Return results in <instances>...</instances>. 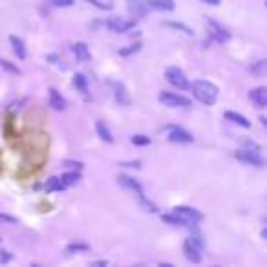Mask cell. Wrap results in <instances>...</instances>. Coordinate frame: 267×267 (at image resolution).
<instances>
[{
    "label": "cell",
    "mask_w": 267,
    "mask_h": 267,
    "mask_svg": "<svg viewBox=\"0 0 267 267\" xmlns=\"http://www.w3.org/2000/svg\"><path fill=\"white\" fill-rule=\"evenodd\" d=\"M141 46H143L141 43H134V44H130V46H127V48H121L117 53H119L121 57H128V55H132V53H137L141 49Z\"/></svg>",
    "instance_id": "cell-25"
},
{
    "label": "cell",
    "mask_w": 267,
    "mask_h": 267,
    "mask_svg": "<svg viewBox=\"0 0 267 267\" xmlns=\"http://www.w3.org/2000/svg\"><path fill=\"white\" fill-rule=\"evenodd\" d=\"M79 179H81V174H79V170H73V172H66V174H63V178H61V181L64 183V187H71V185H75Z\"/></svg>",
    "instance_id": "cell-20"
},
{
    "label": "cell",
    "mask_w": 267,
    "mask_h": 267,
    "mask_svg": "<svg viewBox=\"0 0 267 267\" xmlns=\"http://www.w3.org/2000/svg\"><path fill=\"white\" fill-rule=\"evenodd\" d=\"M163 26H167V28H174V29H179V31H183L185 35L192 37L194 35V31L189 28V26H185V24H181V22H163Z\"/></svg>",
    "instance_id": "cell-24"
},
{
    "label": "cell",
    "mask_w": 267,
    "mask_h": 267,
    "mask_svg": "<svg viewBox=\"0 0 267 267\" xmlns=\"http://www.w3.org/2000/svg\"><path fill=\"white\" fill-rule=\"evenodd\" d=\"M159 103H163L165 106H170V108H185V106H190V99L172 93V91H161Z\"/></svg>",
    "instance_id": "cell-4"
},
{
    "label": "cell",
    "mask_w": 267,
    "mask_h": 267,
    "mask_svg": "<svg viewBox=\"0 0 267 267\" xmlns=\"http://www.w3.org/2000/svg\"><path fill=\"white\" fill-rule=\"evenodd\" d=\"M234 157L240 159V161H245L249 165H254V167H264L266 165V159L260 152H254V150H247V148H242V150H236L234 152Z\"/></svg>",
    "instance_id": "cell-5"
},
{
    "label": "cell",
    "mask_w": 267,
    "mask_h": 267,
    "mask_svg": "<svg viewBox=\"0 0 267 267\" xmlns=\"http://www.w3.org/2000/svg\"><path fill=\"white\" fill-rule=\"evenodd\" d=\"M207 28H209V35H211V39H214L216 43H227V41L231 39V33H229L225 28H222L218 22L212 21V19L207 21Z\"/></svg>",
    "instance_id": "cell-7"
},
{
    "label": "cell",
    "mask_w": 267,
    "mask_h": 267,
    "mask_svg": "<svg viewBox=\"0 0 267 267\" xmlns=\"http://www.w3.org/2000/svg\"><path fill=\"white\" fill-rule=\"evenodd\" d=\"M201 2H205V4H211V6H218L220 0H201Z\"/></svg>",
    "instance_id": "cell-38"
},
{
    "label": "cell",
    "mask_w": 267,
    "mask_h": 267,
    "mask_svg": "<svg viewBox=\"0 0 267 267\" xmlns=\"http://www.w3.org/2000/svg\"><path fill=\"white\" fill-rule=\"evenodd\" d=\"M189 88L192 90L194 93V97L200 101V103H203V105L211 106L216 103V99H218V86L209 83V81H194L192 85H189Z\"/></svg>",
    "instance_id": "cell-1"
},
{
    "label": "cell",
    "mask_w": 267,
    "mask_h": 267,
    "mask_svg": "<svg viewBox=\"0 0 267 267\" xmlns=\"http://www.w3.org/2000/svg\"><path fill=\"white\" fill-rule=\"evenodd\" d=\"M169 141H172V143H192L194 135L181 127H172L169 128Z\"/></svg>",
    "instance_id": "cell-8"
},
{
    "label": "cell",
    "mask_w": 267,
    "mask_h": 267,
    "mask_svg": "<svg viewBox=\"0 0 267 267\" xmlns=\"http://www.w3.org/2000/svg\"><path fill=\"white\" fill-rule=\"evenodd\" d=\"M128 4V11L135 17V19H141V17H145L148 13V4L147 0H127Z\"/></svg>",
    "instance_id": "cell-10"
},
{
    "label": "cell",
    "mask_w": 267,
    "mask_h": 267,
    "mask_svg": "<svg viewBox=\"0 0 267 267\" xmlns=\"http://www.w3.org/2000/svg\"><path fill=\"white\" fill-rule=\"evenodd\" d=\"M44 189L48 192H55V190H64V183L61 181V178H49L48 181L44 183Z\"/></svg>",
    "instance_id": "cell-19"
},
{
    "label": "cell",
    "mask_w": 267,
    "mask_h": 267,
    "mask_svg": "<svg viewBox=\"0 0 267 267\" xmlns=\"http://www.w3.org/2000/svg\"><path fill=\"white\" fill-rule=\"evenodd\" d=\"M130 141H132L134 145H137V147H147V145L152 143L150 137H148V135H143V134H135V135H132Z\"/></svg>",
    "instance_id": "cell-26"
},
{
    "label": "cell",
    "mask_w": 267,
    "mask_h": 267,
    "mask_svg": "<svg viewBox=\"0 0 267 267\" xmlns=\"http://www.w3.org/2000/svg\"><path fill=\"white\" fill-rule=\"evenodd\" d=\"M183 253L187 256V260L194 262V264H200V262H201V253H200V249H198L190 240H185V244H183Z\"/></svg>",
    "instance_id": "cell-12"
},
{
    "label": "cell",
    "mask_w": 267,
    "mask_h": 267,
    "mask_svg": "<svg viewBox=\"0 0 267 267\" xmlns=\"http://www.w3.org/2000/svg\"><path fill=\"white\" fill-rule=\"evenodd\" d=\"M172 212L185 223V227H192V225H196L198 222L203 220V214L196 209H192V207H183L181 205V207H176Z\"/></svg>",
    "instance_id": "cell-2"
},
{
    "label": "cell",
    "mask_w": 267,
    "mask_h": 267,
    "mask_svg": "<svg viewBox=\"0 0 267 267\" xmlns=\"http://www.w3.org/2000/svg\"><path fill=\"white\" fill-rule=\"evenodd\" d=\"M51 4L55 7H70L73 6V0H51Z\"/></svg>",
    "instance_id": "cell-35"
},
{
    "label": "cell",
    "mask_w": 267,
    "mask_h": 267,
    "mask_svg": "<svg viewBox=\"0 0 267 267\" xmlns=\"http://www.w3.org/2000/svg\"><path fill=\"white\" fill-rule=\"evenodd\" d=\"M9 260H11L9 254H2V256H0V262H9Z\"/></svg>",
    "instance_id": "cell-39"
},
{
    "label": "cell",
    "mask_w": 267,
    "mask_h": 267,
    "mask_svg": "<svg viewBox=\"0 0 267 267\" xmlns=\"http://www.w3.org/2000/svg\"><path fill=\"white\" fill-rule=\"evenodd\" d=\"M165 79H167L172 86L179 88V90H187V88H189V81L185 77V73H183L179 68H176V66H170V68L165 70Z\"/></svg>",
    "instance_id": "cell-3"
},
{
    "label": "cell",
    "mask_w": 267,
    "mask_h": 267,
    "mask_svg": "<svg viewBox=\"0 0 267 267\" xmlns=\"http://www.w3.org/2000/svg\"><path fill=\"white\" fill-rule=\"evenodd\" d=\"M251 71H253V75H256V77H264L267 71V61L266 59H262V61H258L256 64H253L251 66Z\"/></svg>",
    "instance_id": "cell-23"
},
{
    "label": "cell",
    "mask_w": 267,
    "mask_h": 267,
    "mask_svg": "<svg viewBox=\"0 0 267 267\" xmlns=\"http://www.w3.org/2000/svg\"><path fill=\"white\" fill-rule=\"evenodd\" d=\"M0 68H4V70L9 71V73H21V70H19L13 63H9V61L2 59V57H0Z\"/></svg>",
    "instance_id": "cell-29"
},
{
    "label": "cell",
    "mask_w": 267,
    "mask_h": 267,
    "mask_svg": "<svg viewBox=\"0 0 267 267\" xmlns=\"http://www.w3.org/2000/svg\"><path fill=\"white\" fill-rule=\"evenodd\" d=\"M9 43H11V48H13L15 55L19 57V59H26V44H24V41H22L21 37L11 35L9 37Z\"/></svg>",
    "instance_id": "cell-16"
},
{
    "label": "cell",
    "mask_w": 267,
    "mask_h": 267,
    "mask_svg": "<svg viewBox=\"0 0 267 267\" xmlns=\"http://www.w3.org/2000/svg\"><path fill=\"white\" fill-rule=\"evenodd\" d=\"M249 99L253 101V105L256 106V108L264 110V108L267 106V88H266V86H258V88L251 90Z\"/></svg>",
    "instance_id": "cell-9"
},
{
    "label": "cell",
    "mask_w": 267,
    "mask_h": 267,
    "mask_svg": "<svg viewBox=\"0 0 267 267\" xmlns=\"http://www.w3.org/2000/svg\"><path fill=\"white\" fill-rule=\"evenodd\" d=\"M139 203H141V207H143V209H145L147 212H157V205L152 203V201H148L145 196H139Z\"/></svg>",
    "instance_id": "cell-27"
},
{
    "label": "cell",
    "mask_w": 267,
    "mask_h": 267,
    "mask_svg": "<svg viewBox=\"0 0 267 267\" xmlns=\"http://www.w3.org/2000/svg\"><path fill=\"white\" fill-rule=\"evenodd\" d=\"M161 220L165 222V223H169V225H183V227H185V223H183L181 220L178 218L174 212H172V214H163Z\"/></svg>",
    "instance_id": "cell-28"
},
{
    "label": "cell",
    "mask_w": 267,
    "mask_h": 267,
    "mask_svg": "<svg viewBox=\"0 0 267 267\" xmlns=\"http://www.w3.org/2000/svg\"><path fill=\"white\" fill-rule=\"evenodd\" d=\"M95 130H97V135L101 137L103 141H106V143H112L113 137L112 134H110V130H108V127H106L103 121H97V125H95Z\"/></svg>",
    "instance_id": "cell-18"
},
{
    "label": "cell",
    "mask_w": 267,
    "mask_h": 267,
    "mask_svg": "<svg viewBox=\"0 0 267 267\" xmlns=\"http://www.w3.org/2000/svg\"><path fill=\"white\" fill-rule=\"evenodd\" d=\"M244 147L247 148V150H254V152H262V147L258 145V143H254V141L247 139L245 143H244Z\"/></svg>",
    "instance_id": "cell-34"
},
{
    "label": "cell",
    "mask_w": 267,
    "mask_h": 267,
    "mask_svg": "<svg viewBox=\"0 0 267 267\" xmlns=\"http://www.w3.org/2000/svg\"><path fill=\"white\" fill-rule=\"evenodd\" d=\"M93 266H106V262L99 260V262H93Z\"/></svg>",
    "instance_id": "cell-40"
},
{
    "label": "cell",
    "mask_w": 267,
    "mask_h": 267,
    "mask_svg": "<svg viewBox=\"0 0 267 267\" xmlns=\"http://www.w3.org/2000/svg\"><path fill=\"white\" fill-rule=\"evenodd\" d=\"M48 95H49V106H51L53 110L61 112V110L66 108V101H64V97L55 90V88H51V90L48 91Z\"/></svg>",
    "instance_id": "cell-14"
},
{
    "label": "cell",
    "mask_w": 267,
    "mask_h": 267,
    "mask_svg": "<svg viewBox=\"0 0 267 267\" xmlns=\"http://www.w3.org/2000/svg\"><path fill=\"white\" fill-rule=\"evenodd\" d=\"M73 55H75V59H77L79 63H88L90 61V48L86 46L85 43H77V44H73Z\"/></svg>",
    "instance_id": "cell-13"
},
{
    "label": "cell",
    "mask_w": 267,
    "mask_h": 267,
    "mask_svg": "<svg viewBox=\"0 0 267 267\" xmlns=\"http://www.w3.org/2000/svg\"><path fill=\"white\" fill-rule=\"evenodd\" d=\"M0 223L15 225V223H17V218H15V216H11V214H0Z\"/></svg>",
    "instance_id": "cell-33"
},
{
    "label": "cell",
    "mask_w": 267,
    "mask_h": 267,
    "mask_svg": "<svg viewBox=\"0 0 267 267\" xmlns=\"http://www.w3.org/2000/svg\"><path fill=\"white\" fill-rule=\"evenodd\" d=\"M64 167H70V169H75V170H83V163L79 161H64Z\"/></svg>",
    "instance_id": "cell-36"
},
{
    "label": "cell",
    "mask_w": 267,
    "mask_h": 267,
    "mask_svg": "<svg viewBox=\"0 0 267 267\" xmlns=\"http://www.w3.org/2000/svg\"><path fill=\"white\" fill-rule=\"evenodd\" d=\"M68 251L70 253H86V251H90V247L86 245V244H70Z\"/></svg>",
    "instance_id": "cell-31"
},
{
    "label": "cell",
    "mask_w": 267,
    "mask_h": 267,
    "mask_svg": "<svg viewBox=\"0 0 267 267\" xmlns=\"http://www.w3.org/2000/svg\"><path fill=\"white\" fill-rule=\"evenodd\" d=\"M88 4H91L93 7H97V9H103V11H108V9H112V4H108V2H103V0H85Z\"/></svg>",
    "instance_id": "cell-30"
},
{
    "label": "cell",
    "mask_w": 267,
    "mask_h": 267,
    "mask_svg": "<svg viewBox=\"0 0 267 267\" xmlns=\"http://www.w3.org/2000/svg\"><path fill=\"white\" fill-rule=\"evenodd\" d=\"M190 242H192V244H194V245H196L200 251H201V249H203V245H205L203 236H201V234H194V236L190 238Z\"/></svg>",
    "instance_id": "cell-32"
},
{
    "label": "cell",
    "mask_w": 267,
    "mask_h": 267,
    "mask_svg": "<svg viewBox=\"0 0 267 267\" xmlns=\"http://www.w3.org/2000/svg\"><path fill=\"white\" fill-rule=\"evenodd\" d=\"M117 181H119L121 187L134 190L137 196H145V192H143V187H141V183L137 181V179H134V178L127 176V174H121V176L117 178Z\"/></svg>",
    "instance_id": "cell-11"
},
{
    "label": "cell",
    "mask_w": 267,
    "mask_h": 267,
    "mask_svg": "<svg viewBox=\"0 0 267 267\" xmlns=\"http://www.w3.org/2000/svg\"><path fill=\"white\" fill-rule=\"evenodd\" d=\"M106 28L115 31V33H127L128 29L135 28V19L128 21V19H121V17H112L106 22Z\"/></svg>",
    "instance_id": "cell-6"
},
{
    "label": "cell",
    "mask_w": 267,
    "mask_h": 267,
    "mask_svg": "<svg viewBox=\"0 0 267 267\" xmlns=\"http://www.w3.org/2000/svg\"><path fill=\"white\" fill-rule=\"evenodd\" d=\"M115 99H117V103H121V105H128V103H130L127 88L123 85H115Z\"/></svg>",
    "instance_id": "cell-22"
},
{
    "label": "cell",
    "mask_w": 267,
    "mask_h": 267,
    "mask_svg": "<svg viewBox=\"0 0 267 267\" xmlns=\"http://www.w3.org/2000/svg\"><path fill=\"white\" fill-rule=\"evenodd\" d=\"M123 167H132V169H139L141 163L139 161H132V163H121Z\"/></svg>",
    "instance_id": "cell-37"
},
{
    "label": "cell",
    "mask_w": 267,
    "mask_h": 267,
    "mask_svg": "<svg viewBox=\"0 0 267 267\" xmlns=\"http://www.w3.org/2000/svg\"><path fill=\"white\" fill-rule=\"evenodd\" d=\"M148 7L157 9V11H174L176 2L174 0H147Z\"/></svg>",
    "instance_id": "cell-15"
},
{
    "label": "cell",
    "mask_w": 267,
    "mask_h": 267,
    "mask_svg": "<svg viewBox=\"0 0 267 267\" xmlns=\"http://www.w3.org/2000/svg\"><path fill=\"white\" fill-rule=\"evenodd\" d=\"M73 86H75L79 91H83V93L88 91V81H86V77L83 73H75V75H73Z\"/></svg>",
    "instance_id": "cell-21"
},
{
    "label": "cell",
    "mask_w": 267,
    "mask_h": 267,
    "mask_svg": "<svg viewBox=\"0 0 267 267\" xmlns=\"http://www.w3.org/2000/svg\"><path fill=\"white\" fill-rule=\"evenodd\" d=\"M225 119L232 121V123H236V125H240V127L244 128H251V121L247 119L245 115H242V113H236V112H225Z\"/></svg>",
    "instance_id": "cell-17"
}]
</instances>
